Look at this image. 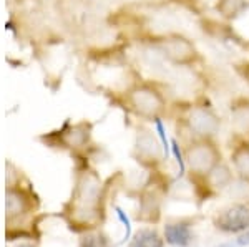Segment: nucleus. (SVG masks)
Instances as JSON below:
<instances>
[{
  "label": "nucleus",
  "instance_id": "f257e3e1",
  "mask_svg": "<svg viewBox=\"0 0 249 247\" xmlns=\"http://www.w3.org/2000/svg\"><path fill=\"white\" fill-rule=\"evenodd\" d=\"M122 98L126 110L143 121L153 123L156 118H164L170 110L164 86L155 80H135L123 90Z\"/></svg>",
  "mask_w": 249,
  "mask_h": 247
},
{
  "label": "nucleus",
  "instance_id": "f03ea898",
  "mask_svg": "<svg viewBox=\"0 0 249 247\" xmlns=\"http://www.w3.org/2000/svg\"><path fill=\"white\" fill-rule=\"evenodd\" d=\"M150 47L171 66L178 68H196L206 63V58L188 35L181 32L170 30L164 33L153 35L150 40Z\"/></svg>",
  "mask_w": 249,
  "mask_h": 247
},
{
  "label": "nucleus",
  "instance_id": "7ed1b4c3",
  "mask_svg": "<svg viewBox=\"0 0 249 247\" xmlns=\"http://www.w3.org/2000/svg\"><path fill=\"white\" fill-rule=\"evenodd\" d=\"M179 121L190 131L193 138L216 139L221 131V126H223L219 113L206 99L188 103L181 111Z\"/></svg>",
  "mask_w": 249,
  "mask_h": 247
},
{
  "label": "nucleus",
  "instance_id": "20e7f679",
  "mask_svg": "<svg viewBox=\"0 0 249 247\" xmlns=\"http://www.w3.org/2000/svg\"><path fill=\"white\" fill-rule=\"evenodd\" d=\"M183 149L186 168L190 171L191 178L206 176L216 165L223 161V153H221L216 139L193 138Z\"/></svg>",
  "mask_w": 249,
  "mask_h": 247
},
{
  "label": "nucleus",
  "instance_id": "39448f33",
  "mask_svg": "<svg viewBox=\"0 0 249 247\" xmlns=\"http://www.w3.org/2000/svg\"><path fill=\"white\" fill-rule=\"evenodd\" d=\"M102 182L93 173H85L78 181L75 193V216L83 222L95 221L98 217Z\"/></svg>",
  "mask_w": 249,
  "mask_h": 247
},
{
  "label": "nucleus",
  "instance_id": "423d86ee",
  "mask_svg": "<svg viewBox=\"0 0 249 247\" xmlns=\"http://www.w3.org/2000/svg\"><path fill=\"white\" fill-rule=\"evenodd\" d=\"M133 156L143 166L153 169L158 168L163 161H166L163 153V146L160 143V138L155 130H150L146 126H138L135 134Z\"/></svg>",
  "mask_w": 249,
  "mask_h": 247
},
{
  "label": "nucleus",
  "instance_id": "0eeeda50",
  "mask_svg": "<svg viewBox=\"0 0 249 247\" xmlns=\"http://www.w3.org/2000/svg\"><path fill=\"white\" fill-rule=\"evenodd\" d=\"M213 226L224 234H241L249 229V201H238L219 209Z\"/></svg>",
  "mask_w": 249,
  "mask_h": 247
},
{
  "label": "nucleus",
  "instance_id": "6e6552de",
  "mask_svg": "<svg viewBox=\"0 0 249 247\" xmlns=\"http://www.w3.org/2000/svg\"><path fill=\"white\" fill-rule=\"evenodd\" d=\"M193 179H198L201 181L204 191L206 194H216V193H221L226 188H230L232 184V179H234V171L228 163L221 161L219 165H216L206 176H201V178H193Z\"/></svg>",
  "mask_w": 249,
  "mask_h": 247
},
{
  "label": "nucleus",
  "instance_id": "1a4fd4ad",
  "mask_svg": "<svg viewBox=\"0 0 249 247\" xmlns=\"http://www.w3.org/2000/svg\"><path fill=\"white\" fill-rule=\"evenodd\" d=\"M230 121L234 134L249 139V95H238L231 99Z\"/></svg>",
  "mask_w": 249,
  "mask_h": 247
},
{
  "label": "nucleus",
  "instance_id": "9d476101",
  "mask_svg": "<svg viewBox=\"0 0 249 247\" xmlns=\"http://www.w3.org/2000/svg\"><path fill=\"white\" fill-rule=\"evenodd\" d=\"M231 166L241 181L249 184V139L234 134V145L231 148Z\"/></svg>",
  "mask_w": 249,
  "mask_h": 247
},
{
  "label": "nucleus",
  "instance_id": "9b49d317",
  "mask_svg": "<svg viewBox=\"0 0 249 247\" xmlns=\"http://www.w3.org/2000/svg\"><path fill=\"white\" fill-rule=\"evenodd\" d=\"M163 234H164V241L175 247H190L193 244V241H195L191 224L188 221L168 222L163 228Z\"/></svg>",
  "mask_w": 249,
  "mask_h": 247
},
{
  "label": "nucleus",
  "instance_id": "f8f14e48",
  "mask_svg": "<svg viewBox=\"0 0 249 247\" xmlns=\"http://www.w3.org/2000/svg\"><path fill=\"white\" fill-rule=\"evenodd\" d=\"M214 10L226 22H236L249 12V0H216Z\"/></svg>",
  "mask_w": 249,
  "mask_h": 247
},
{
  "label": "nucleus",
  "instance_id": "ddd939ff",
  "mask_svg": "<svg viewBox=\"0 0 249 247\" xmlns=\"http://www.w3.org/2000/svg\"><path fill=\"white\" fill-rule=\"evenodd\" d=\"M163 246H164V237H161V234L158 231L151 228L140 229L130 242V247H163Z\"/></svg>",
  "mask_w": 249,
  "mask_h": 247
},
{
  "label": "nucleus",
  "instance_id": "4468645a",
  "mask_svg": "<svg viewBox=\"0 0 249 247\" xmlns=\"http://www.w3.org/2000/svg\"><path fill=\"white\" fill-rule=\"evenodd\" d=\"M23 211H25V199L15 191H9L7 193V213L10 216H15V214H20Z\"/></svg>",
  "mask_w": 249,
  "mask_h": 247
},
{
  "label": "nucleus",
  "instance_id": "2eb2a0df",
  "mask_svg": "<svg viewBox=\"0 0 249 247\" xmlns=\"http://www.w3.org/2000/svg\"><path fill=\"white\" fill-rule=\"evenodd\" d=\"M171 156L175 158L176 165H178V169H179V176H184L186 174V159H184V149L183 146L178 143L176 138H171Z\"/></svg>",
  "mask_w": 249,
  "mask_h": 247
},
{
  "label": "nucleus",
  "instance_id": "dca6fc26",
  "mask_svg": "<svg viewBox=\"0 0 249 247\" xmlns=\"http://www.w3.org/2000/svg\"><path fill=\"white\" fill-rule=\"evenodd\" d=\"M108 242L102 234H90L85 236L80 242V247H107Z\"/></svg>",
  "mask_w": 249,
  "mask_h": 247
},
{
  "label": "nucleus",
  "instance_id": "f3484780",
  "mask_svg": "<svg viewBox=\"0 0 249 247\" xmlns=\"http://www.w3.org/2000/svg\"><path fill=\"white\" fill-rule=\"evenodd\" d=\"M116 216H118L120 221L124 224V229H126V234H124V241H128L130 239V234H131V222H130V219L126 217V214L123 213V209L122 208H116Z\"/></svg>",
  "mask_w": 249,
  "mask_h": 247
},
{
  "label": "nucleus",
  "instance_id": "a211bd4d",
  "mask_svg": "<svg viewBox=\"0 0 249 247\" xmlns=\"http://www.w3.org/2000/svg\"><path fill=\"white\" fill-rule=\"evenodd\" d=\"M234 246L236 247H248L249 246V229L238 234V237H236V241H234Z\"/></svg>",
  "mask_w": 249,
  "mask_h": 247
},
{
  "label": "nucleus",
  "instance_id": "6ab92c4d",
  "mask_svg": "<svg viewBox=\"0 0 249 247\" xmlns=\"http://www.w3.org/2000/svg\"><path fill=\"white\" fill-rule=\"evenodd\" d=\"M17 247H34V246H29V244H22V246H17Z\"/></svg>",
  "mask_w": 249,
  "mask_h": 247
}]
</instances>
